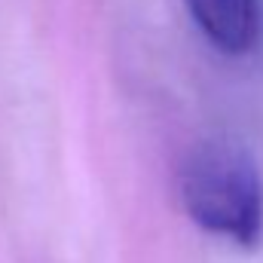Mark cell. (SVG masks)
I'll list each match as a JSON object with an SVG mask.
<instances>
[{"label":"cell","mask_w":263,"mask_h":263,"mask_svg":"<svg viewBox=\"0 0 263 263\" xmlns=\"http://www.w3.org/2000/svg\"><path fill=\"white\" fill-rule=\"evenodd\" d=\"M208 43L227 55H242L260 34V0H184Z\"/></svg>","instance_id":"7a4b0ae2"},{"label":"cell","mask_w":263,"mask_h":263,"mask_svg":"<svg viewBox=\"0 0 263 263\" xmlns=\"http://www.w3.org/2000/svg\"><path fill=\"white\" fill-rule=\"evenodd\" d=\"M181 202L211 236L242 248H257L263 239V178L254 156L230 138H211L190 150L181 165Z\"/></svg>","instance_id":"6da1fadb"}]
</instances>
